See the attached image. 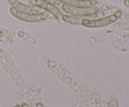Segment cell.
I'll list each match as a JSON object with an SVG mask.
<instances>
[{"label":"cell","mask_w":129,"mask_h":107,"mask_svg":"<svg viewBox=\"0 0 129 107\" xmlns=\"http://www.w3.org/2000/svg\"><path fill=\"white\" fill-rule=\"evenodd\" d=\"M122 12L121 10H117L114 13L106 17L96 20H89L84 18L82 21L81 25L88 28H100L108 26L115 22L121 17Z\"/></svg>","instance_id":"1"},{"label":"cell","mask_w":129,"mask_h":107,"mask_svg":"<svg viewBox=\"0 0 129 107\" xmlns=\"http://www.w3.org/2000/svg\"><path fill=\"white\" fill-rule=\"evenodd\" d=\"M10 11L11 15L16 19L25 22H39L45 20L49 16V14L46 11H42L38 14H30L21 13L17 11L14 8L11 7Z\"/></svg>","instance_id":"2"},{"label":"cell","mask_w":129,"mask_h":107,"mask_svg":"<svg viewBox=\"0 0 129 107\" xmlns=\"http://www.w3.org/2000/svg\"><path fill=\"white\" fill-rule=\"evenodd\" d=\"M62 9L69 15L76 16H88L95 15L99 11V8L96 6L91 8H75L64 4L62 5Z\"/></svg>","instance_id":"3"},{"label":"cell","mask_w":129,"mask_h":107,"mask_svg":"<svg viewBox=\"0 0 129 107\" xmlns=\"http://www.w3.org/2000/svg\"><path fill=\"white\" fill-rule=\"evenodd\" d=\"M28 3L42 10H45L49 13H50L57 20H60L63 15V13L55 5L48 1L44 0H28Z\"/></svg>","instance_id":"4"},{"label":"cell","mask_w":129,"mask_h":107,"mask_svg":"<svg viewBox=\"0 0 129 107\" xmlns=\"http://www.w3.org/2000/svg\"><path fill=\"white\" fill-rule=\"evenodd\" d=\"M8 2L11 6V7L14 8L20 12L30 14H38L42 12V9L39 8L34 6L25 5V4L20 2L18 0H8Z\"/></svg>","instance_id":"5"},{"label":"cell","mask_w":129,"mask_h":107,"mask_svg":"<svg viewBox=\"0 0 129 107\" xmlns=\"http://www.w3.org/2000/svg\"><path fill=\"white\" fill-rule=\"evenodd\" d=\"M64 5L75 8H91L95 6L96 0H59Z\"/></svg>","instance_id":"6"},{"label":"cell","mask_w":129,"mask_h":107,"mask_svg":"<svg viewBox=\"0 0 129 107\" xmlns=\"http://www.w3.org/2000/svg\"><path fill=\"white\" fill-rule=\"evenodd\" d=\"M61 19L64 21L69 23L81 25L82 21L84 19V16H76L69 15H63Z\"/></svg>","instance_id":"7"},{"label":"cell","mask_w":129,"mask_h":107,"mask_svg":"<svg viewBox=\"0 0 129 107\" xmlns=\"http://www.w3.org/2000/svg\"><path fill=\"white\" fill-rule=\"evenodd\" d=\"M108 107H118V103H117V100L113 98L110 99Z\"/></svg>","instance_id":"8"},{"label":"cell","mask_w":129,"mask_h":107,"mask_svg":"<svg viewBox=\"0 0 129 107\" xmlns=\"http://www.w3.org/2000/svg\"><path fill=\"white\" fill-rule=\"evenodd\" d=\"M44 1L51 3L53 5H55V6H56V5H59V3H60V1H59V0H44Z\"/></svg>","instance_id":"9"},{"label":"cell","mask_w":129,"mask_h":107,"mask_svg":"<svg viewBox=\"0 0 129 107\" xmlns=\"http://www.w3.org/2000/svg\"><path fill=\"white\" fill-rule=\"evenodd\" d=\"M20 106L21 107H30L29 106V105H28L26 103H25V102H23L21 103V105H20Z\"/></svg>","instance_id":"10"},{"label":"cell","mask_w":129,"mask_h":107,"mask_svg":"<svg viewBox=\"0 0 129 107\" xmlns=\"http://www.w3.org/2000/svg\"><path fill=\"white\" fill-rule=\"evenodd\" d=\"M36 107H44V105L41 103H37L36 105Z\"/></svg>","instance_id":"11"},{"label":"cell","mask_w":129,"mask_h":107,"mask_svg":"<svg viewBox=\"0 0 129 107\" xmlns=\"http://www.w3.org/2000/svg\"><path fill=\"white\" fill-rule=\"evenodd\" d=\"M3 33L2 31H1V30H0V37H1V36H3Z\"/></svg>","instance_id":"12"},{"label":"cell","mask_w":129,"mask_h":107,"mask_svg":"<svg viewBox=\"0 0 129 107\" xmlns=\"http://www.w3.org/2000/svg\"><path fill=\"white\" fill-rule=\"evenodd\" d=\"M14 107H21V106H20V105H15V106Z\"/></svg>","instance_id":"13"}]
</instances>
